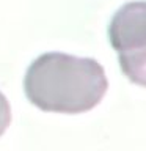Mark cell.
I'll use <instances>...</instances> for the list:
<instances>
[{
    "label": "cell",
    "mask_w": 146,
    "mask_h": 151,
    "mask_svg": "<svg viewBox=\"0 0 146 151\" xmlns=\"http://www.w3.org/2000/svg\"><path fill=\"white\" fill-rule=\"evenodd\" d=\"M105 71L96 58L46 52L28 66L24 90L44 112L82 113L94 109L107 93Z\"/></svg>",
    "instance_id": "1"
},
{
    "label": "cell",
    "mask_w": 146,
    "mask_h": 151,
    "mask_svg": "<svg viewBox=\"0 0 146 151\" xmlns=\"http://www.w3.org/2000/svg\"><path fill=\"white\" fill-rule=\"evenodd\" d=\"M108 40L118 54L146 47V2H127L113 14Z\"/></svg>",
    "instance_id": "2"
},
{
    "label": "cell",
    "mask_w": 146,
    "mask_h": 151,
    "mask_svg": "<svg viewBox=\"0 0 146 151\" xmlns=\"http://www.w3.org/2000/svg\"><path fill=\"white\" fill-rule=\"evenodd\" d=\"M120 57L121 71L130 82L146 87V47L134 52H122Z\"/></svg>",
    "instance_id": "3"
},
{
    "label": "cell",
    "mask_w": 146,
    "mask_h": 151,
    "mask_svg": "<svg viewBox=\"0 0 146 151\" xmlns=\"http://www.w3.org/2000/svg\"><path fill=\"white\" fill-rule=\"evenodd\" d=\"M9 123H11V107H9L6 96L0 91V137L6 131Z\"/></svg>",
    "instance_id": "4"
}]
</instances>
